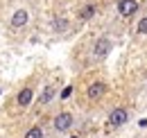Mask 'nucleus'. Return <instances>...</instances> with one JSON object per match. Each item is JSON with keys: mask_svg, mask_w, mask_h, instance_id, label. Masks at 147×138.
I'll list each match as a JSON object with an SVG mask.
<instances>
[{"mask_svg": "<svg viewBox=\"0 0 147 138\" xmlns=\"http://www.w3.org/2000/svg\"><path fill=\"white\" fill-rule=\"evenodd\" d=\"M52 97H55V88H45V91H43V95H41V104L50 102Z\"/></svg>", "mask_w": 147, "mask_h": 138, "instance_id": "10", "label": "nucleus"}, {"mask_svg": "<svg viewBox=\"0 0 147 138\" xmlns=\"http://www.w3.org/2000/svg\"><path fill=\"white\" fill-rule=\"evenodd\" d=\"M73 138H77V136H73Z\"/></svg>", "mask_w": 147, "mask_h": 138, "instance_id": "14", "label": "nucleus"}, {"mask_svg": "<svg viewBox=\"0 0 147 138\" xmlns=\"http://www.w3.org/2000/svg\"><path fill=\"white\" fill-rule=\"evenodd\" d=\"M25 138H43V129H41V127H32V129L25 134Z\"/></svg>", "mask_w": 147, "mask_h": 138, "instance_id": "9", "label": "nucleus"}, {"mask_svg": "<svg viewBox=\"0 0 147 138\" xmlns=\"http://www.w3.org/2000/svg\"><path fill=\"white\" fill-rule=\"evenodd\" d=\"M127 122V111L125 109H113L109 116V124L111 127H120V124H125Z\"/></svg>", "mask_w": 147, "mask_h": 138, "instance_id": "1", "label": "nucleus"}, {"mask_svg": "<svg viewBox=\"0 0 147 138\" xmlns=\"http://www.w3.org/2000/svg\"><path fill=\"white\" fill-rule=\"evenodd\" d=\"M104 93H107V84H102V82H95V84H91V86H88V97H91V100L102 97Z\"/></svg>", "mask_w": 147, "mask_h": 138, "instance_id": "5", "label": "nucleus"}, {"mask_svg": "<svg viewBox=\"0 0 147 138\" xmlns=\"http://www.w3.org/2000/svg\"><path fill=\"white\" fill-rule=\"evenodd\" d=\"M136 9H138V0H120L118 2V12L122 16H131Z\"/></svg>", "mask_w": 147, "mask_h": 138, "instance_id": "3", "label": "nucleus"}, {"mask_svg": "<svg viewBox=\"0 0 147 138\" xmlns=\"http://www.w3.org/2000/svg\"><path fill=\"white\" fill-rule=\"evenodd\" d=\"M136 32H138V34H147V16H145V18H140V23H138Z\"/></svg>", "mask_w": 147, "mask_h": 138, "instance_id": "11", "label": "nucleus"}, {"mask_svg": "<svg viewBox=\"0 0 147 138\" xmlns=\"http://www.w3.org/2000/svg\"><path fill=\"white\" fill-rule=\"evenodd\" d=\"M27 18H30L27 12H25V9H18V12L11 16V25H14V27H23V25L27 23Z\"/></svg>", "mask_w": 147, "mask_h": 138, "instance_id": "6", "label": "nucleus"}, {"mask_svg": "<svg viewBox=\"0 0 147 138\" xmlns=\"http://www.w3.org/2000/svg\"><path fill=\"white\" fill-rule=\"evenodd\" d=\"M32 97H34L32 88H23V91L18 93V104H20V106H27V104L32 102Z\"/></svg>", "mask_w": 147, "mask_h": 138, "instance_id": "7", "label": "nucleus"}, {"mask_svg": "<svg viewBox=\"0 0 147 138\" xmlns=\"http://www.w3.org/2000/svg\"><path fill=\"white\" fill-rule=\"evenodd\" d=\"M109 52H111V41H109V39H100V41L95 43V48H93V54L100 57V59L107 57Z\"/></svg>", "mask_w": 147, "mask_h": 138, "instance_id": "4", "label": "nucleus"}, {"mask_svg": "<svg viewBox=\"0 0 147 138\" xmlns=\"http://www.w3.org/2000/svg\"><path fill=\"white\" fill-rule=\"evenodd\" d=\"M70 124H73V116H70V113H59L55 118V129L57 131H66V129H70Z\"/></svg>", "mask_w": 147, "mask_h": 138, "instance_id": "2", "label": "nucleus"}, {"mask_svg": "<svg viewBox=\"0 0 147 138\" xmlns=\"http://www.w3.org/2000/svg\"><path fill=\"white\" fill-rule=\"evenodd\" d=\"M93 14H95V7H93V5H86V7L82 9V14H79V18H84V20H88V18H91Z\"/></svg>", "mask_w": 147, "mask_h": 138, "instance_id": "8", "label": "nucleus"}, {"mask_svg": "<svg viewBox=\"0 0 147 138\" xmlns=\"http://www.w3.org/2000/svg\"><path fill=\"white\" fill-rule=\"evenodd\" d=\"M70 93H73V86H66L63 91H61V97L66 100V97H70Z\"/></svg>", "mask_w": 147, "mask_h": 138, "instance_id": "13", "label": "nucleus"}, {"mask_svg": "<svg viewBox=\"0 0 147 138\" xmlns=\"http://www.w3.org/2000/svg\"><path fill=\"white\" fill-rule=\"evenodd\" d=\"M66 27H68V20H63V18L55 20V30H66Z\"/></svg>", "mask_w": 147, "mask_h": 138, "instance_id": "12", "label": "nucleus"}]
</instances>
